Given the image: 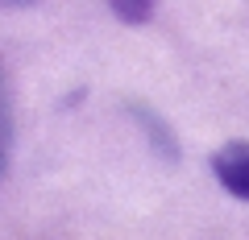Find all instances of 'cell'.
Instances as JSON below:
<instances>
[{
  "label": "cell",
  "instance_id": "obj_4",
  "mask_svg": "<svg viewBox=\"0 0 249 240\" xmlns=\"http://www.w3.org/2000/svg\"><path fill=\"white\" fill-rule=\"evenodd\" d=\"M108 4L124 25H145L154 17V0H108Z\"/></svg>",
  "mask_w": 249,
  "mask_h": 240
},
{
  "label": "cell",
  "instance_id": "obj_1",
  "mask_svg": "<svg viewBox=\"0 0 249 240\" xmlns=\"http://www.w3.org/2000/svg\"><path fill=\"white\" fill-rule=\"evenodd\" d=\"M212 174L229 195L249 199V141H229L212 153Z\"/></svg>",
  "mask_w": 249,
  "mask_h": 240
},
{
  "label": "cell",
  "instance_id": "obj_2",
  "mask_svg": "<svg viewBox=\"0 0 249 240\" xmlns=\"http://www.w3.org/2000/svg\"><path fill=\"white\" fill-rule=\"evenodd\" d=\"M129 116H133L137 125H142V133L150 137L154 153H162L166 161L178 158V141H175V133H170V125L162 120L158 112H154V108H145V104H129Z\"/></svg>",
  "mask_w": 249,
  "mask_h": 240
},
{
  "label": "cell",
  "instance_id": "obj_3",
  "mask_svg": "<svg viewBox=\"0 0 249 240\" xmlns=\"http://www.w3.org/2000/svg\"><path fill=\"white\" fill-rule=\"evenodd\" d=\"M9 153H13V83L0 63V174L9 166Z\"/></svg>",
  "mask_w": 249,
  "mask_h": 240
},
{
  "label": "cell",
  "instance_id": "obj_5",
  "mask_svg": "<svg viewBox=\"0 0 249 240\" xmlns=\"http://www.w3.org/2000/svg\"><path fill=\"white\" fill-rule=\"evenodd\" d=\"M13 4H29V0H13Z\"/></svg>",
  "mask_w": 249,
  "mask_h": 240
}]
</instances>
